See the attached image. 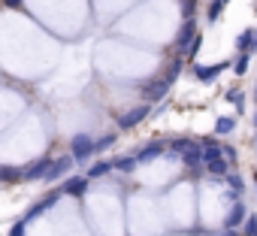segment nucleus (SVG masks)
Returning <instances> with one entry per match:
<instances>
[{"instance_id":"obj_27","label":"nucleus","mask_w":257,"mask_h":236,"mask_svg":"<svg viewBox=\"0 0 257 236\" xmlns=\"http://www.w3.org/2000/svg\"><path fill=\"white\" fill-rule=\"evenodd\" d=\"M224 100H230V103H236V106H242V103H245V97H242V91H239V88H230V91L224 94Z\"/></svg>"},{"instance_id":"obj_10","label":"nucleus","mask_w":257,"mask_h":236,"mask_svg":"<svg viewBox=\"0 0 257 236\" xmlns=\"http://www.w3.org/2000/svg\"><path fill=\"white\" fill-rule=\"evenodd\" d=\"M182 164L188 167V170H197V167H203V143H191L185 152H182Z\"/></svg>"},{"instance_id":"obj_2","label":"nucleus","mask_w":257,"mask_h":236,"mask_svg":"<svg viewBox=\"0 0 257 236\" xmlns=\"http://www.w3.org/2000/svg\"><path fill=\"white\" fill-rule=\"evenodd\" d=\"M70 155H73V161H76V164H85V161L94 155V140H91L88 134L73 137V143H70Z\"/></svg>"},{"instance_id":"obj_14","label":"nucleus","mask_w":257,"mask_h":236,"mask_svg":"<svg viewBox=\"0 0 257 236\" xmlns=\"http://www.w3.org/2000/svg\"><path fill=\"white\" fill-rule=\"evenodd\" d=\"M245 215H248V209H245V203H233V209H230V215L224 218V227H230V230H236L242 221H245Z\"/></svg>"},{"instance_id":"obj_21","label":"nucleus","mask_w":257,"mask_h":236,"mask_svg":"<svg viewBox=\"0 0 257 236\" xmlns=\"http://www.w3.org/2000/svg\"><path fill=\"white\" fill-rule=\"evenodd\" d=\"M118 143V137L115 134H106L103 140H94V155H100V152H106V149H112Z\"/></svg>"},{"instance_id":"obj_29","label":"nucleus","mask_w":257,"mask_h":236,"mask_svg":"<svg viewBox=\"0 0 257 236\" xmlns=\"http://www.w3.org/2000/svg\"><path fill=\"white\" fill-rule=\"evenodd\" d=\"M221 152H224V158H227L230 164H236V149H233V146H221Z\"/></svg>"},{"instance_id":"obj_33","label":"nucleus","mask_w":257,"mask_h":236,"mask_svg":"<svg viewBox=\"0 0 257 236\" xmlns=\"http://www.w3.org/2000/svg\"><path fill=\"white\" fill-rule=\"evenodd\" d=\"M254 13H257V0H254Z\"/></svg>"},{"instance_id":"obj_30","label":"nucleus","mask_w":257,"mask_h":236,"mask_svg":"<svg viewBox=\"0 0 257 236\" xmlns=\"http://www.w3.org/2000/svg\"><path fill=\"white\" fill-rule=\"evenodd\" d=\"M182 10H185V19H194V0H182Z\"/></svg>"},{"instance_id":"obj_5","label":"nucleus","mask_w":257,"mask_h":236,"mask_svg":"<svg viewBox=\"0 0 257 236\" xmlns=\"http://www.w3.org/2000/svg\"><path fill=\"white\" fill-rule=\"evenodd\" d=\"M73 167H76V161H73V155H64V158H55V161H52V167H49V173H46V182H58V179H64V176H70V173H73Z\"/></svg>"},{"instance_id":"obj_26","label":"nucleus","mask_w":257,"mask_h":236,"mask_svg":"<svg viewBox=\"0 0 257 236\" xmlns=\"http://www.w3.org/2000/svg\"><path fill=\"white\" fill-rule=\"evenodd\" d=\"M179 73H182V61H173V64L167 67V73H164V79H170V82H176V79H179Z\"/></svg>"},{"instance_id":"obj_7","label":"nucleus","mask_w":257,"mask_h":236,"mask_svg":"<svg viewBox=\"0 0 257 236\" xmlns=\"http://www.w3.org/2000/svg\"><path fill=\"white\" fill-rule=\"evenodd\" d=\"M194 37H197V22H194V19H188V22H185V25L179 28V34H176V40H173V46H176V52L182 55V52L188 49V43H191Z\"/></svg>"},{"instance_id":"obj_28","label":"nucleus","mask_w":257,"mask_h":236,"mask_svg":"<svg viewBox=\"0 0 257 236\" xmlns=\"http://www.w3.org/2000/svg\"><path fill=\"white\" fill-rule=\"evenodd\" d=\"M25 230H28V221H25V218H19V221L10 227V236H25Z\"/></svg>"},{"instance_id":"obj_1","label":"nucleus","mask_w":257,"mask_h":236,"mask_svg":"<svg viewBox=\"0 0 257 236\" xmlns=\"http://www.w3.org/2000/svg\"><path fill=\"white\" fill-rule=\"evenodd\" d=\"M203 167L212 179H224V173L230 170V161L224 158L221 146L212 143V140H203Z\"/></svg>"},{"instance_id":"obj_12","label":"nucleus","mask_w":257,"mask_h":236,"mask_svg":"<svg viewBox=\"0 0 257 236\" xmlns=\"http://www.w3.org/2000/svg\"><path fill=\"white\" fill-rule=\"evenodd\" d=\"M236 52H257V28H245L236 34Z\"/></svg>"},{"instance_id":"obj_32","label":"nucleus","mask_w":257,"mask_h":236,"mask_svg":"<svg viewBox=\"0 0 257 236\" xmlns=\"http://www.w3.org/2000/svg\"><path fill=\"white\" fill-rule=\"evenodd\" d=\"M221 4H224V7H227V4H230V0H221Z\"/></svg>"},{"instance_id":"obj_4","label":"nucleus","mask_w":257,"mask_h":236,"mask_svg":"<svg viewBox=\"0 0 257 236\" xmlns=\"http://www.w3.org/2000/svg\"><path fill=\"white\" fill-rule=\"evenodd\" d=\"M170 88H173L170 79H152V82L143 88V100H146V103H158V100H164V97L170 94Z\"/></svg>"},{"instance_id":"obj_22","label":"nucleus","mask_w":257,"mask_h":236,"mask_svg":"<svg viewBox=\"0 0 257 236\" xmlns=\"http://www.w3.org/2000/svg\"><path fill=\"white\" fill-rule=\"evenodd\" d=\"M22 179V170H16V167H0V182H10V185H16Z\"/></svg>"},{"instance_id":"obj_19","label":"nucleus","mask_w":257,"mask_h":236,"mask_svg":"<svg viewBox=\"0 0 257 236\" xmlns=\"http://www.w3.org/2000/svg\"><path fill=\"white\" fill-rule=\"evenodd\" d=\"M109 173H112V161H97V164H91L88 179H103V176H109Z\"/></svg>"},{"instance_id":"obj_17","label":"nucleus","mask_w":257,"mask_h":236,"mask_svg":"<svg viewBox=\"0 0 257 236\" xmlns=\"http://www.w3.org/2000/svg\"><path fill=\"white\" fill-rule=\"evenodd\" d=\"M224 182L230 185L233 197L239 200V197H242V191H245V185H242V176H239V173H230V170H227V173H224Z\"/></svg>"},{"instance_id":"obj_24","label":"nucleus","mask_w":257,"mask_h":236,"mask_svg":"<svg viewBox=\"0 0 257 236\" xmlns=\"http://www.w3.org/2000/svg\"><path fill=\"white\" fill-rule=\"evenodd\" d=\"M191 143H194L191 137H179V140H170V143H167V149H170V152H176V155H182Z\"/></svg>"},{"instance_id":"obj_25","label":"nucleus","mask_w":257,"mask_h":236,"mask_svg":"<svg viewBox=\"0 0 257 236\" xmlns=\"http://www.w3.org/2000/svg\"><path fill=\"white\" fill-rule=\"evenodd\" d=\"M242 236H254V230H257V215H245V221H242Z\"/></svg>"},{"instance_id":"obj_34","label":"nucleus","mask_w":257,"mask_h":236,"mask_svg":"<svg viewBox=\"0 0 257 236\" xmlns=\"http://www.w3.org/2000/svg\"><path fill=\"white\" fill-rule=\"evenodd\" d=\"M254 125H257V115H254Z\"/></svg>"},{"instance_id":"obj_15","label":"nucleus","mask_w":257,"mask_h":236,"mask_svg":"<svg viewBox=\"0 0 257 236\" xmlns=\"http://www.w3.org/2000/svg\"><path fill=\"white\" fill-rule=\"evenodd\" d=\"M233 131H236V118H230V115L215 118V137H230Z\"/></svg>"},{"instance_id":"obj_8","label":"nucleus","mask_w":257,"mask_h":236,"mask_svg":"<svg viewBox=\"0 0 257 236\" xmlns=\"http://www.w3.org/2000/svg\"><path fill=\"white\" fill-rule=\"evenodd\" d=\"M164 152H167V143H161V140H155L152 146H143V149H140V152H137L134 158H137V164L143 167V164H152V161H158V158H161Z\"/></svg>"},{"instance_id":"obj_20","label":"nucleus","mask_w":257,"mask_h":236,"mask_svg":"<svg viewBox=\"0 0 257 236\" xmlns=\"http://www.w3.org/2000/svg\"><path fill=\"white\" fill-rule=\"evenodd\" d=\"M200 49H203V34H200V31H197V37H194V40H191V43H188V49H185V52H182V55H185V58H188V61H191V58H197V52H200Z\"/></svg>"},{"instance_id":"obj_9","label":"nucleus","mask_w":257,"mask_h":236,"mask_svg":"<svg viewBox=\"0 0 257 236\" xmlns=\"http://www.w3.org/2000/svg\"><path fill=\"white\" fill-rule=\"evenodd\" d=\"M85 191H88V176H64L61 194H70V197H82Z\"/></svg>"},{"instance_id":"obj_11","label":"nucleus","mask_w":257,"mask_h":236,"mask_svg":"<svg viewBox=\"0 0 257 236\" xmlns=\"http://www.w3.org/2000/svg\"><path fill=\"white\" fill-rule=\"evenodd\" d=\"M49 167H52V161H49V158H40V161H34L31 167L22 170V179H28V182H40V179H46Z\"/></svg>"},{"instance_id":"obj_36","label":"nucleus","mask_w":257,"mask_h":236,"mask_svg":"<svg viewBox=\"0 0 257 236\" xmlns=\"http://www.w3.org/2000/svg\"><path fill=\"white\" fill-rule=\"evenodd\" d=\"M254 236H257V230H254Z\"/></svg>"},{"instance_id":"obj_18","label":"nucleus","mask_w":257,"mask_h":236,"mask_svg":"<svg viewBox=\"0 0 257 236\" xmlns=\"http://www.w3.org/2000/svg\"><path fill=\"white\" fill-rule=\"evenodd\" d=\"M248 64H251V52H239V58L230 64V70H233L236 76H245V73H248Z\"/></svg>"},{"instance_id":"obj_16","label":"nucleus","mask_w":257,"mask_h":236,"mask_svg":"<svg viewBox=\"0 0 257 236\" xmlns=\"http://www.w3.org/2000/svg\"><path fill=\"white\" fill-rule=\"evenodd\" d=\"M137 167H140V164H137V158H134V155H127V158H112V170H115V173L131 176Z\"/></svg>"},{"instance_id":"obj_6","label":"nucleus","mask_w":257,"mask_h":236,"mask_svg":"<svg viewBox=\"0 0 257 236\" xmlns=\"http://www.w3.org/2000/svg\"><path fill=\"white\" fill-rule=\"evenodd\" d=\"M149 115H152V103H143V106L131 109L127 115H121V118H118V128H121V131H131V128H137L143 118H149Z\"/></svg>"},{"instance_id":"obj_35","label":"nucleus","mask_w":257,"mask_h":236,"mask_svg":"<svg viewBox=\"0 0 257 236\" xmlns=\"http://www.w3.org/2000/svg\"><path fill=\"white\" fill-rule=\"evenodd\" d=\"M254 100H257V91H254Z\"/></svg>"},{"instance_id":"obj_13","label":"nucleus","mask_w":257,"mask_h":236,"mask_svg":"<svg viewBox=\"0 0 257 236\" xmlns=\"http://www.w3.org/2000/svg\"><path fill=\"white\" fill-rule=\"evenodd\" d=\"M58 194H61V191H55V194H46V197H43L40 203H34V206H31V209H28L22 218H25V221H34V218H40V215H43V212H46V209H49V206L58 200Z\"/></svg>"},{"instance_id":"obj_31","label":"nucleus","mask_w":257,"mask_h":236,"mask_svg":"<svg viewBox=\"0 0 257 236\" xmlns=\"http://www.w3.org/2000/svg\"><path fill=\"white\" fill-rule=\"evenodd\" d=\"M215 236H242V233H236V230H230V227H227L224 233H215Z\"/></svg>"},{"instance_id":"obj_23","label":"nucleus","mask_w":257,"mask_h":236,"mask_svg":"<svg viewBox=\"0 0 257 236\" xmlns=\"http://www.w3.org/2000/svg\"><path fill=\"white\" fill-rule=\"evenodd\" d=\"M221 13H224V4H221V0H212V4H209V10H206V19H209V25H215V22L221 19Z\"/></svg>"},{"instance_id":"obj_3","label":"nucleus","mask_w":257,"mask_h":236,"mask_svg":"<svg viewBox=\"0 0 257 236\" xmlns=\"http://www.w3.org/2000/svg\"><path fill=\"white\" fill-rule=\"evenodd\" d=\"M230 64H233V61H218V64H209V67L194 64V79H197V82H203V85H209V82H215L224 70H230Z\"/></svg>"}]
</instances>
